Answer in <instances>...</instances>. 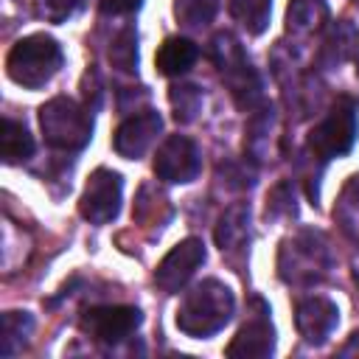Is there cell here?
Segmentation results:
<instances>
[{
  "mask_svg": "<svg viewBox=\"0 0 359 359\" xmlns=\"http://www.w3.org/2000/svg\"><path fill=\"white\" fill-rule=\"evenodd\" d=\"M194 59V48L191 42L185 39H171L165 42V48L160 50V67L165 73H174V70H185V65Z\"/></svg>",
  "mask_w": 359,
  "mask_h": 359,
  "instance_id": "obj_2",
  "label": "cell"
},
{
  "mask_svg": "<svg viewBox=\"0 0 359 359\" xmlns=\"http://www.w3.org/2000/svg\"><path fill=\"white\" fill-rule=\"evenodd\" d=\"M132 325H137V311L132 309H101V311H93L87 323V328H93L98 339H118Z\"/></svg>",
  "mask_w": 359,
  "mask_h": 359,
  "instance_id": "obj_1",
  "label": "cell"
}]
</instances>
